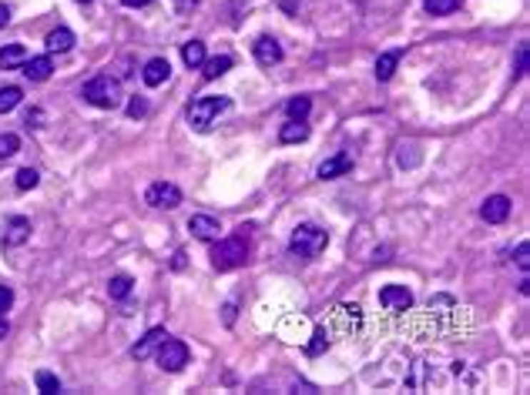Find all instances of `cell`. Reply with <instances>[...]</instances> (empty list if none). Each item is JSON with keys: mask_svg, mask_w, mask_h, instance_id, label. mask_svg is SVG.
<instances>
[{"mask_svg": "<svg viewBox=\"0 0 530 395\" xmlns=\"http://www.w3.org/2000/svg\"><path fill=\"white\" fill-rule=\"evenodd\" d=\"M81 98L88 101V104H94V108L101 111H114L118 104H121V81L118 77H111V74H98V77H91L88 84L81 88Z\"/></svg>", "mask_w": 530, "mask_h": 395, "instance_id": "cell-1", "label": "cell"}, {"mask_svg": "<svg viewBox=\"0 0 530 395\" xmlns=\"http://www.w3.org/2000/svg\"><path fill=\"white\" fill-rule=\"evenodd\" d=\"M245 231H249V228H239V235L221 238V242L215 238V248H211V268H215V272H232V268L245 265V258H249Z\"/></svg>", "mask_w": 530, "mask_h": 395, "instance_id": "cell-2", "label": "cell"}, {"mask_svg": "<svg viewBox=\"0 0 530 395\" xmlns=\"http://www.w3.org/2000/svg\"><path fill=\"white\" fill-rule=\"evenodd\" d=\"M326 245H329V231L319 228V225H299L292 231V238H289V252L296 255V258H316V255L326 252Z\"/></svg>", "mask_w": 530, "mask_h": 395, "instance_id": "cell-3", "label": "cell"}, {"mask_svg": "<svg viewBox=\"0 0 530 395\" xmlns=\"http://www.w3.org/2000/svg\"><path fill=\"white\" fill-rule=\"evenodd\" d=\"M232 108V98H199L191 108H188V124L195 128V131H209L211 124L219 121V114H225V111Z\"/></svg>", "mask_w": 530, "mask_h": 395, "instance_id": "cell-4", "label": "cell"}, {"mask_svg": "<svg viewBox=\"0 0 530 395\" xmlns=\"http://www.w3.org/2000/svg\"><path fill=\"white\" fill-rule=\"evenodd\" d=\"M158 365L165 372H181L188 365V345L181 339H165L158 345Z\"/></svg>", "mask_w": 530, "mask_h": 395, "instance_id": "cell-5", "label": "cell"}, {"mask_svg": "<svg viewBox=\"0 0 530 395\" xmlns=\"http://www.w3.org/2000/svg\"><path fill=\"white\" fill-rule=\"evenodd\" d=\"M144 201L151 208H178L181 205V188L171 185V181H155V185L144 191Z\"/></svg>", "mask_w": 530, "mask_h": 395, "instance_id": "cell-6", "label": "cell"}, {"mask_svg": "<svg viewBox=\"0 0 530 395\" xmlns=\"http://www.w3.org/2000/svg\"><path fill=\"white\" fill-rule=\"evenodd\" d=\"M480 218L486 225H504L510 218V198L507 195H490L484 201V208H480Z\"/></svg>", "mask_w": 530, "mask_h": 395, "instance_id": "cell-7", "label": "cell"}, {"mask_svg": "<svg viewBox=\"0 0 530 395\" xmlns=\"http://www.w3.org/2000/svg\"><path fill=\"white\" fill-rule=\"evenodd\" d=\"M188 231H191L199 242H215L221 225H219V218H211V215H191V218H188Z\"/></svg>", "mask_w": 530, "mask_h": 395, "instance_id": "cell-8", "label": "cell"}, {"mask_svg": "<svg viewBox=\"0 0 530 395\" xmlns=\"http://www.w3.org/2000/svg\"><path fill=\"white\" fill-rule=\"evenodd\" d=\"M252 51H255V61L262 67H276L282 61V44H279L276 37H259L252 44Z\"/></svg>", "mask_w": 530, "mask_h": 395, "instance_id": "cell-9", "label": "cell"}, {"mask_svg": "<svg viewBox=\"0 0 530 395\" xmlns=\"http://www.w3.org/2000/svg\"><path fill=\"white\" fill-rule=\"evenodd\" d=\"M379 305L393 308V312H406V308L413 305V295H409L406 285H386L379 292Z\"/></svg>", "mask_w": 530, "mask_h": 395, "instance_id": "cell-10", "label": "cell"}, {"mask_svg": "<svg viewBox=\"0 0 530 395\" xmlns=\"http://www.w3.org/2000/svg\"><path fill=\"white\" fill-rule=\"evenodd\" d=\"M346 171H353V154H349V151L332 154V158H326V161L319 165V178H322V181L339 178V175H346Z\"/></svg>", "mask_w": 530, "mask_h": 395, "instance_id": "cell-11", "label": "cell"}, {"mask_svg": "<svg viewBox=\"0 0 530 395\" xmlns=\"http://www.w3.org/2000/svg\"><path fill=\"white\" fill-rule=\"evenodd\" d=\"M165 339H168V332H165V329H151V332H144V339L131 349V359H138V362H144V359H151V355L158 352V345H161Z\"/></svg>", "mask_w": 530, "mask_h": 395, "instance_id": "cell-12", "label": "cell"}, {"mask_svg": "<svg viewBox=\"0 0 530 395\" xmlns=\"http://www.w3.org/2000/svg\"><path fill=\"white\" fill-rule=\"evenodd\" d=\"M168 74H171V64H168L165 57H151L141 71V81L148 84V88H158V84H165L168 81Z\"/></svg>", "mask_w": 530, "mask_h": 395, "instance_id": "cell-13", "label": "cell"}, {"mask_svg": "<svg viewBox=\"0 0 530 395\" xmlns=\"http://www.w3.org/2000/svg\"><path fill=\"white\" fill-rule=\"evenodd\" d=\"M51 71H54V61L51 57H27L24 61V77L27 81H34V84H41V81H47L51 77Z\"/></svg>", "mask_w": 530, "mask_h": 395, "instance_id": "cell-14", "label": "cell"}, {"mask_svg": "<svg viewBox=\"0 0 530 395\" xmlns=\"http://www.w3.org/2000/svg\"><path fill=\"white\" fill-rule=\"evenodd\" d=\"M31 238V221L27 218H11L7 221V231H4V245H11V248H17V245H24Z\"/></svg>", "mask_w": 530, "mask_h": 395, "instance_id": "cell-15", "label": "cell"}, {"mask_svg": "<svg viewBox=\"0 0 530 395\" xmlns=\"http://www.w3.org/2000/svg\"><path fill=\"white\" fill-rule=\"evenodd\" d=\"M47 54H64V51H71L74 47V31H67V27H57V31L47 34Z\"/></svg>", "mask_w": 530, "mask_h": 395, "instance_id": "cell-16", "label": "cell"}, {"mask_svg": "<svg viewBox=\"0 0 530 395\" xmlns=\"http://www.w3.org/2000/svg\"><path fill=\"white\" fill-rule=\"evenodd\" d=\"M399 61H403V51H383L379 54V61H376V81H389V77L396 74V67H399Z\"/></svg>", "mask_w": 530, "mask_h": 395, "instance_id": "cell-17", "label": "cell"}, {"mask_svg": "<svg viewBox=\"0 0 530 395\" xmlns=\"http://www.w3.org/2000/svg\"><path fill=\"white\" fill-rule=\"evenodd\" d=\"M306 138H309V124L306 121H289L279 131V141L282 144H299V141H306Z\"/></svg>", "mask_w": 530, "mask_h": 395, "instance_id": "cell-18", "label": "cell"}, {"mask_svg": "<svg viewBox=\"0 0 530 395\" xmlns=\"http://www.w3.org/2000/svg\"><path fill=\"white\" fill-rule=\"evenodd\" d=\"M24 61H27V47H24V44H7V47H0V67H4V71H11V67H21Z\"/></svg>", "mask_w": 530, "mask_h": 395, "instance_id": "cell-19", "label": "cell"}, {"mask_svg": "<svg viewBox=\"0 0 530 395\" xmlns=\"http://www.w3.org/2000/svg\"><path fill=\"white\" fill-rule=\"evenodd\" d=\"M420 161H423L420 144H399L396 148V165L399 168H416Z\"/></svg>", "mask_w": 530, "mask_h": 395, "instance_id": "cell-20", "label": "cell"}, {"mask_svg": "<svg viewBox=\"0 0 530 395\" xmlns=\"http://www.w3.org/2000/svg\"><path fill=\"white\" fill-rule=\"evenodd\" d=\"M181 61H185L188 67H201L205 64V44H201V41H188V44H181Z\"/></svg>", "mask_w": 530, "mask_h": 395, "instance_id": "cell-21", "label": "cell"}, {"mask_svg": "<svg viewBox=\"0 0 530 395\" xmlns=\"http://www.w3.org/2000/svg\"><path fill=\"white\" fill-rule=\"evenodd\" d=\"M131 288H134V282L128 278V275H114L108 282V295L114 298V302H124V298L131 295Z\"/></svg>", "mask_w": 530, "mask_h": 395, "instance_id": "cell-22", "label": "cell"}, {"mask_svg": "<svg viewBox=\"0 0 530 395\" xmlns=\"http://www.w3.org/2000/svg\"><path fill=\"white\" fill-rule=\"evenodd\" d=\"M201 67H205V81H215V77H221L229 67H232V57L219 54V57H211V61L205 57V64H201Z\"/></svg>", "mask_w": 530, "mask_h": 395, "instance_id": "cell-23", "label": "cell"}, {"mask_svg": "<svg viewBox=\"0 0 530 395\" xmlns=\"http://www.w3.org/2000/svg\"><path fill=\"white\" fill-rule=\"evenodd\" d=\"M24 101V91L14 88V84H7V88H0V114H11L17 104Z\"/></svg>", "mask_w": 530, "mask_h": 395, "instance_id": "cell-24", "label": "cell"}, {"mask_svg": "<svg viewBox=\"0 0 530 395\" xmlns=\"http://www.w3.org/2000/svg\"><path fill=\"white\" fill-rule=\"evenodd\" d=\"M309 111H312V101L309 98H292L286 104L289 121H306V118H309Z\"/></svg>", "mask_w": 530, "mask_h": 395, "instance_id": "cell-25", "label": "cell"}, {"mask_svg": "<svg viewBox=\"0 0 530 395\" xmlns=\"http://www.w3.org/2000/svg\"><path fill=\"white\" fill-rule=\"evenodd\" d=\"M460 4H464V0H423L426 14H433V17H446V14L460 11Z\"/></svg>", "mask_w": 530, "mask_h": 395, "instance_id": "cell-26", "label": "cell"}, {"mask_svg": "<svg viewBox=\"0 0 530 395\" xmlns=\"http://www.w3.org/2000/svg\"><path fill=\"white\" fill-rule=\"evenodd\" d=\"M326 349H329V335H326V329H316L312 332V342L306 345V355H309V359H319Z\"/></svg>", "mask_w": 530, "mask_h": 395, "instance_id": "cell-27", "label": "cell"}, {"mask_svg": "<svg viewBox=\"0 0 530 395\" xmlns=\"http://www.w3.org/2000/svg\"><path fill=\"white\" fill-rule=\"evenodd\" d=\"M17 151H21V138H17V134H0V161H4V158H14Z\"/></svg>", "mask_w": 530, "mask_h": 395, "instance_id": "cell-28", "label": "cell"}, {"mask_svg": "<svg viewBox=\"0 0 530 395\" xmlns=\"http://www.w3.org/2000/svg\"><path fill=\"white\" fill-rule=\"evenodd\" d=\"M37 389L47 395H54V392H61V379L51 372H37Z\"/></svg>", "mask_w": 530, "mask_h": 395, "instance_id": "cell-29", "label": "cell"}, {"mask_svg": "<svg viewBox=\"0 0 530 395\" xmlns=\"http://www.w3.org/2000/svg\"><path fill=\"white\" fill-rule=\"evenodd\" d=\"M37 181H41V175H37L34 168H21V171H17V188H21V191L37 188Z\"/></svg>", "mask_w": 530, "mask_h": 395, "instance_id": "cell-30", "label": "cell"}, {"mask_svg": "<svg viewBox=\"0 0 530 395\" xmlns=\"http://www.w3.org/2000/svg\"><path fill=\"white\" fill-rule=\"evenodd\" d=\"M144 114H148V101L134 94V98L128 101V118H144Z\"/></svg>", "mask_w": 530, "mask_h": 395, "instance_id": "cell-31", "label": "cell"}, {"mask_svg": "<svg viewBox=\"0 0 530 395\" xmlns=\"http://www.w3.org/2000/svg\"><path fill=\"white\" fill-rule=\"evenodd\" d=\"M14 305V288L11 285H0V315Z\"/></svg>", "mask_w": 530, "mask_h": 395, "instance_id": "cell-32", "label": "cell"}, {"mask_svg": "<svg viewBox=\"0 0 530 395\" xmlns=\"http://www.w3.org/2000/svg\"><path fill=\"white\" fill-rule=\"evenodd\" d=\"M527 54H530V47H527V44H520V47H517V77L527 74Z\"/></svg>", "mask_w": 530, "mask_h": 395, "instance_id": "cell-33", "label": "cell"}, {"mask_svg": "<svg viewBox=\"0 0 530 395\" xmlns=\"http://www.w3.org/2000/svg\"><path fill=\"white\" fill-rule=\"evenodd\" d=\"M527 252H530V248H527V242H520L517 245V268H520V272H524V275H527Z\"/></svg>", "mask_w": 530, "mask_h": 395, "instance_id": "cell-34", "label": "cell"}, {"mask_svg": "<svg viewBox=\"0 0 530 395\" xmlns=\"http://www.w3.org/2000/svg\"><path fill=\"white\" fill-rule=\"evenodd\" d=\"M175 7L181 14H188V11H195V7H199V0H175Z\"/></svg>", "mask_w": 530, "mask_h": 395, "instance_id": "cell-35", "label": "cell"}, {"mask_svg": "<svg viewBox=\"0 0 530 395\" xmlns=\"http://www.w3.org/2000/svg\"><path fill=\"white\" fill-rule=\"evenodd\" d=\"M221 312H225V315H221V319H225V325H232V322H235V302H229V305L221 308Z\"/></svg>", "mask_w": 530, "mask_h": 395, "instance_id": "cell-36", "label": "cell"}, {"mask_svg": "<svg viewBox=\"0 0 530 395\" xmlns=\"http://www.w3.org/2000/svg\"><path fill=\"white\" fill-rule=\"evenodd\" d=\"M7 24H11V7L0 4V27H7Z\"/></svg>", "mask_w": 530, "mask_h": 395, "instance_id": "cell-37", "label": "cell"}, {"mask_svg": "<svg viewBox=\"0 0 530 395\" xmlns=\"http://www.w3.org/2000/svg\"><path fill=\"white\" fill-rule=\"evenodd\" d=\"M171 268H175V272H181V268H185V252H175V258H171Z\"/></svg>", "mask_w": 530, "mask_h": 395, "instance_id": "cell-38", "label": "cell"}, {"mask_svg": "<svg viewBox=\"0 0 530 395\" xmlns=\"http://www.w3.org/2000/svg\"><path fill=\"white\" fill-rule=\"evenodd\" d=\"M124 7H148V4H151V0H121Z\"/></svg>", "mask_w": 530, "mask_h": 395, "instance_id": "cell-39", "label": "cell"}, {"mask_svg": "<svg viewBox=\"0 0 530 395\" xmlns=\"http://www.w3.org/2000/svg\"><path fill=\"white\" fill-rule=\"evenodd\" d=\"M7 332H11V325H7V319L0 315V339H7Z\"/></svg>", "mask_w": 530, "mask_h": 395, "instance_id": "cell-40", "label": "cell"}, {"mask_svg": "<svg viewBox=\"0 0 530 395\" xmlns=\"http://www.w3.org/2000/svg\"><path fill=\"white\" fill-rule=\"evenodd\" d=\"M78 4H91V0H78Z\"/></svg>", "mask_w": 530, "mask_h": 395, "instance_id": "cell-41", "label": "cell"}]
</instances>
